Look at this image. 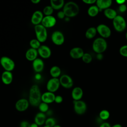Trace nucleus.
<instances>
[{
  "instance_id": "1",
  "label": "nucleus",
  "mask_w": 127,
  "mask_h": 127,
  "mask_svg": "<svg viewBox=\"0 0 127 127\" xmlns=\"http://www.w3.org/2000/svg\"><path fill=\"white\" fill-rule=\"evenodd\" d=\"M42 94L39 87L36 85H33L30 88L28 101L31 105L38 107L42 102Z\"/></svg>"
},
{
  "instance_id": "2",
  "label": "nucleus",
  "mask_w": 127,
  "mask_h": 127,
  "mask_svg": "<svg viewBox=\"0 0 127 127\" xmlns=\"http://www.w3.org/2000/svg\"><path fill=\"white\" fill-rule=\"evenodd\" d=\"M63 11L67 17H73L76 16L79 11L78 4L73 1L66 2L63 7Z\"/></svg>"
},
{
  "instance_id": "3",
  "label": "nucleus",
  "mask_w": 127,
  "mask_h": 127,
  "mask_svg": "<svg viewBox=\"0 0 127 127\" xmlns=\"http://www.w3.org/2000/svg\"><path fill=\"white\" fill-rule=\"evenodd\" d=\"M107 48L106 40L102 37L95 39L92 43V49L97 54H102Z\"/></svg>"
},
{
  "instance_id": "4",
  "label": "nucleus",
  "mask_w": 127,
  "mask_h": 127,
  "mask_svg": "<svg viewBox=\"0 0 127 127\" xmlns=\"http://www.w3.org/2000/svg\"><path fill=\"white\" fill-rule=\"evenodd\" d=\"M34 30L36 34V39L41 43L44 42L47 40L48 33L47 29L42 24L34 26Z\"/></svg>"
},
{
  "instance_id": "5",
  "label": "nucleus",
  "mask_w": 127,
  "mask_h": 127,
  "mask_svg": "<svg viewBox=\"0 0 127 127\" xmlns=\"http://www.w3.org/2000/svg\"><path fill=\"white\" fill-rule=\"evenodd\" d=\"M113 25L116 31L118 32H122L127 27L126 21L122 16L118 15L113 20Z\"/></svg>"
},
{
  "instance_id": "6",
  "label": "nucleus",
  "mask_w": 127,
  "mask_h": 127,
  "mask_svg": "<svg viewBox=\"0 0 127 127\" xmlns=\"http://www.w3.org/2000/svg\"><path fill=\"white\" fill-rule=\"evenodd\" d=\"M0 63L5 71H11L15 67L14 61L11 58L6 56H3L0 58Z\"/></svg>"
},
{
  "instance_id": "7",
  "label": "nucleus",
  "mask_w": 127,
  "mask_h": 127,
  "mask_svg": "<svg viewBox=\"0 0 127 127\" xmlns=\"http://www.w3.org/2000/svg\"><path fill=\"white\" fill-rule=\"evenodd\" d=\"M73 109L75 113L79 115L84 114L87 110V105L82 100L73 101Z\"/></svg>"
},
{
  "instance_id": "8",
  "label": "nucleus",
  "mask_w": 127,
  "mask_h": 127,
  "mask_svg": "<svg viewBox=\"0 0 127 127\" xmlns=\"http://www.w3.org/2000/svg\"><path fill=\"white\" fill-rule=\"evenodd\" d=\"M60 85V80L58 78H52L48 81L46 88L48 91L54 93L58 90Z\"/></svg>"
},
{
  "instance_id": "9",
  "label": "nucleus",
  "mask_w": 127,
  "mask_h": 127,
  "mask_svg": "<svg viewBox=\"0 0 127 127\" xmlns=\"http://www.w3.org/2000/svg\"><path fill=\"white\" fill-rule=\"evenodd\" d=\"M51 40L54 44L58 46L62 45L64 42V36L61 31L56 30L51 35Z\"/></svg>"
},
{
  "instance_id": "10",
  "label": "nucleus",
  "mask_w": 127,
  "mask_h": 127,
  "mask_svg": "<svg viewBox=\"0 0 127 127\" xmlns=\"http://www.w3.org/2000/svg\"><path fill=\"white\" fill-rule=\"evenodd\" d=\"M96 29L97 32L103 38H108L111 35V30L109 26L104 24H100L98 25Z\"/></svg>"
},
{
  "instance_id": "11",
  "label": "nucleus",
  "mask_w": 127,
  "mask_h": 127,
  "mask_svg": "<svg viewBox=\"0 0 127 127\" xmlns=\"http://www.w3.org/2000/svg\"><path fill=\"white\" fill-rule=\"evenodd\" d=\"M61 85L65 88L69 89L71 88L73 84L72 78L67 74H63L59 78Z\"/></svg>"
},
{
  "instance_id": "12",
  "label": "nucleus",
  "mask_w": 127,
  "mask_h": 127,
  "mask_svg": "<svg viewBox=\"0 0 127 127\" xmlns=\"http://www.w3.org/2000/svg\"><path fill=\"white\" fill-rule=\"evenodd\" d=\"M29 104V102L27 99L21 98L16 101L15 104V107L18 111L24 112L28 108Z\"/></svg>"
},
{
  "instance_id": "13",
  "label": "nucleus",
  "mask_w": 127,
  "mask_h": 127,
  "mask_svg": "<svg viewBox=\"0 0 127 127\" xmlns=\"http://www.w3.org/2000/svg\"><path fill=\"white\" fill-rule=\"evenodd\" d=\"M56 21V18L52 15L45 16L42 21L41 24L46 28H51L55 25Z\"/></svg>"
},
{
  "instance_id": "14",
  "label": "nucleus",
  "mask_w": 127,
  "mask_h": 127,
  "mask_svg": "<svg viewBox=\"0 0 127 127\" xmlns=\"http://www.w3.org/2000/svg\"><path fill=\"white\" fill-rule=\"evenodd\" d=\"M37 50L38 54L43 59L49 58L51 56V50L46 45H41Z\"/></svg>"
},
{
  "instance_id": "15",
  "label": "nucleus",
  "mask_w": 127,
  "mask_h": 127,
  "mask_svg": "<svg viewBox=\"0 0 127 127\" xmlns=\"http://www.w3.org/2000/svg\"><path fill=\"white\" fill-rule=\"evenodd\" d=\"M32 67L34 70L37 73L42 72L44 68V62L40 58H37L32 62Z\"/></svg>"
},
{
  "instance_id": "16",
  "label": "nucleus",
  "mask_w": 127,
  "mask_h": 127,
  "mask_svg": "<svg viewBox=\"0 0 127 127\" xmlns=\"http://www.w3.org/2000/svg\"><path fill=\"white\" fill-rule=\"evenodd\" d=\"M84 53L83 50L80 47H74L69 52L70 56L75 59L82 58Z\"/></svg>"
},
{
  "instance_id": "17",
  "label": "nucleus",
  "mask_w": 127,
  "mask_h": 127,
  "mask_svg": "<svg viewBox=\"0 0 127 127\" xmlns=\"http://www.w3.org/2000/svg\"><path fill=\"white\" fill-rule=\"evenodd\" d=\"M55 97L56 95L54 93L47 91L42 94V102L50 104L55 102Z\"/></svg>"
},
{
  "instance_id": "18",
  "label": "nucleus",
  "mask_w": 127,
  "mask_h": 127,
  "mask_svg": "<svg viewBox=\"0 0 127 127\" xmlns=\"http://www.w3.org/2000/svg\"><path fill=\"white\" fill-rule=\"evenodd\" d=\"M83 95V91L82 88L77 86L73 88L71 91V97L73 101L80 100Z\"/></svg>"
},
{
  "instance_id": "19",
  "label": "nucleus",
  "mask_w": 127,
  "mask_h": 127,
  "mask_svg": "<svg viewBox=\"0 0 127 127\" xmlns=\"http://www.w3.org/2000/svg\"><path fill=\"white\" fill-rule=\"evenodd\" d=\"M38 55V50L32 48L28 49L25 53V57L29 61L33 62L37 58Z\"/></svg>"
},
{
  "instance_id": "20",
  "label": "nucleus",
  "mask_w": 127,
  "mask_h": 127,
  "mask_svg": "<svg viewBox=\"0 0 127 127\" xmlns=\"http://www.w3.org/2000/svg\"><path fill=\"white\" fill-rule=\"evenodd\" d=\"M1 78L2 82L5 85L10 84L13 80V74L11 71H4L1 74Z\"/></svg>"
},
{
  "instance_id": "21",
  "label": "nucleus",
  "mask_w": 127,
  "mask_h": 127,
  "mask_svg": "<svg viewBox=\"0 0 127 127\" xmlns=\"http://www.w3.org/2000/svg\"><path fill=\"white\" fill-rule=\"evenodd\" d=\"M46 119V115L45 114L40 112L36 114L34 120L35 123L37 124L39 126H42L45 124Z\"/></svg>"
},
{
  "instance_id": "22",
  "label": "nucleus",
  "mask_w": 127,
  "mask_h": 127,
  "mask_svg": "<svg viewBox=\"0 0 127 127\" xmlns=\"http://www.w3.org/2000/svg\"><path fill=\"white\" fill-rule=\"evenodd\" d=\"M96 3L100 10H104L110 8L112 5V1L111 0H96Z\"/></svg>"
},
{
  "instance_id": "23",
  "label": "nucleus",
  "mask_w": 127,
  "mask_h": 127,
  "mask_svg": "<svg viewBox=\"0 0 127 127\" xmlns=\"http://www.w3.org/2000/svg\"><path fill=\"white\" fill-rule=\"evenodd\" d=\"M64 0H51L50 5L54 9L59 10L62 7H64Z\"/></svg>"
},
{
  "instance_id": "24",
  "label": "nucleus",
  "mask_w": 127,
  "mask_h": 127,
  "mask_svg": "<svg viewBox=\"0 0 127 127\" xmlns=\"http://www.w3.org/2000/svg\"><path fill=\"white\" fill-rule=\"evenodd\" d=\"M104 14L108 19L113 20L118 15L117 11L110 7L104 10Z\"/></svg>"
},
{
  "instance_id": "25",
  "label": "nucleus",
  "mask_w": 127,
  "mask_h": 127,
  "mask_svg": "<svg viewBox=\"0 0 127 127\" xmlns=\"http://www.w3.org/2000/svg\"><path fill=\"white\" fill-rule=\"evenodd\" d=\"M50 73L52 78H58L61 74V69L58 66H53L50 69Z\"/></svg>"
},
{
  "instance_id": "26",
  "label": "nucleus",
  "mask_w": 127,
  "mask_h": 127,
  "mask_svg": "<svg viewBox=\"0 0 127 127\" xmlns=\"http://www.w3.org/2000/svg\"><path fill=\"white\" fill-rule=\"evenodd\" d=\"M99 11L100 9L96 5H92L88 8L87 13L91 17H95L98 14Z\"/></svg>"
},
{
  "instance_id": "27",
  "label": "nucleus",
  "mask_w": 127,
  "mask_h": 127,
  "mask_svg": "<svg viewBox=\"0 0 127 127\" xmlns=\"http://www.w3.org/2000/svg\"><path fill=\"white\" fill-rule=\"evenodd\" d=\"M97 32L96 28L94 27H90L88 28L85 32V37L87 39H92L94 38Z\"/></svg>"
},
{
  "instance_id": "28",
  "label": "nucleus",
  "mask_w": 127,
  "mask_h": 127,
  "mask_svg": "<svg viewBox=\"0 0 127 127\" xmlns=\"http://www.w3.org/2000/svg\"><path fill=\"white\" fill-rule=\"evenodd\" d=\"M110 116V112L107 110H102L100 112L99 114V118L102 121L107 120L109 118Z\"/></svg>"
},
{
  "instance_id": "29",
  "label": "nucleus",
  "mask_w": 127,
  "mask_h": 127,
  "mask_svg": "<svg viewBox=\"0 0 127 127\" xmlns=\"http://www.w3.org/2000/svg\"><path fill=\"white\" fill-rule=\"evenodd\" d=\"M31 48L38 50L39 47L41 46V42H39L37 39H33L30 41L29 42Z\"/></svg>"
},
{
  "instance_id": "30",
  "label": "nucleus",
  "mask_w": 127,
  "mask_h": 127,
  "mask_svg": "<svg viewBox=\"0 0 127 127\" xmlns=\"http://www.w3.org/2000/svg\"><path fill=\"white\" fill-rule=\"evenodd\" d=\"M49 108L48 104L43 102H42L38 106V108L40 112L43 113L47 112L49 110Z\"/></svg>"
},
{
  "instance_id": "31",
  "label": "nucleus",
  "mask_w": 127,
  "mask_h": 127,
  "mask_svg": "<svg viewBox=\"0 0 127 127\" xmlns=\"http://www.w3.org/2000/svg\"><path fill=\"white\" fill-rule=\"evenodd\" d=\"M56 125V120L53 117H49L47 118L45 124V125L49 127H54Z\"/></svg>"
},
{
  "instance_id": "32",
  "label": "nucleus",
  "mask_w": 127,
  "mask_h": 127,
  "mask_svg": "<svg viewBox=\"0 0 127 127\" xmlns=\"http://www.w3.org/2000/svg\"><path fill=\"white\" fill-rule=\"evenodd\" d=\"M54 11L53 8L51 5H47L44 7L43 10V13L45 16L52 15Z\"/></svg>"
},
{
  "instance_id": "33",
  "label": "nucleus",
  "mask_w": 127,
  "mask_h": 127,
  "mask_svg": "<svg viewBox=\"0 0 127 127\" xmlns=\"http://www.w3.org/2000/svg\"><path fill=\"white\" fill-rule=\"evenodd\" d=\"M81 59L82 61L86 64L90 63L92 60V56L89 53H84Z\"/></svg>"
},
{
  "instance_id": "34",
  "label": "nucleus",
  "mask_w": 127,
  "mask_h": 127,
  "mask_svg": "<svg viewBox=\"0 0 127 127\" xmlns=\"http://www.w3.org/2000/svg\"><path fill=\"white\" fill-rule=\"evenodd\" d=\"M119 53L122 56L127 58V45L121 47L119 49Z\"/></svg>"
},
{
  "instance_id": "35",
  "label": "nucleus",
  "mask_w": 127,
  "mask_h": 127,
  "mask_svg": "<svg viewBox=\"0 0 127 127\" xmlns=\"http://www.w3.org/2000/svg\"><path fill=\"white\" fill-rule=\"evenodd\" d=\"M32 16L38 18L39 19L41 20V21H42L43 18H44V15H43V12H42L40 10H36L35 11L33 14L32 15Z\"/></svg>"
},
{
  "instance_id": "36",
  "label": "nucleus",
  "mask_w": 127,
  "mask_h": 127,
  "mask_svg": "<svg viewBox=\"0 0 127 127\" xmlns=\"http://www.w3.org/2000/svg\"><path fill=\"white\" fill-rule=\"evenodd\" d=\"M20 127H30L31 124L27 121H22L20 123Z\"/></svg>"
},
{
  "instance_id": "37",
  "label": "nucleus",
  "mask_w": 127,
  "mask_h": 127,
  "mask_svg": "<svg viewBox=\"0 0 127 127\" xmlns=\"http://www.w3.org/2000/svg\"><path fill=\"white\" fill-rule=\"evenodd\" d=\"M127 9V6L125 4H123L119 5V10L122 13L125 12L126 11Z\"/></svg>"
},
{
  "instance_id": "38",
  "label": "nucleus",
  "mask_w": 127,
  "mask_h": 127,
  "mask_svg": "<svg viewBox=\"0 0 127 127\" xmlns=\"http://www.w3.org/2000/svg\"><path fill=\"white\" fill-rule=\"evenodd\" d=\"M63 101V98L61 95H57L56 96L55 99V102H56L57 104H60Z\"/></svg>"
},
{
  "instance_id": "39",
  "label": "nucleus",
  "mask_w": 127,
  "mask_h": 127,
  "mask_svg": "<svg viewBox=\"0 0 127 127\" xmlns=\"http://www.w3.org/2000/svg\"><path fill=\"white\" fill-rule=\"evenodd\" d=\"M57 16L60 19H63L65 16V15L63 10L60 11L57 13Z\"/></svg>"
},
{
  "instance_id": "40",
  "label": "nucleus",
  "mask_w": 127,
  "mask_h": 127,
  "mask_svg": "<svg viewBox=\"0 0 127 127\" xmlns=\"http://www.w3.org/2000/svg\"><path fill=\"white\" fill-rule=\"evenodd\" d=\"M82 1L84 3H85L86 4H93V3L96 2V0H82Z\"/></svg>"
},
{
  "instance_id": "41",
  "label": "nucleus",
  "mask_w": 127,
  "mask_h": 127,
  "mask_svg": "<svg viewBox=\"0 0 127 127\" xmlns=\"http://www.w3.org/2000/svg\"><path fill=\"white\" fill-rule=\"evenodd\" d=\"M112 126H111V125L108 123V122H103L102 123L99 127H111Z\"/></svg>"
},
{
  "instance_id": "42",
  "label": "nucleus",
  "mask_w": 127,
  "mask_h": 127,
  "mask_svg": "<svg viewBox=\"0 0 127 127\" xmlns=\"http://www.w3.org/2000/svg\"><path fill=\"white\" fill-rule=\"evenodd\" d=\"M116 2L120 5L123 4H125V3L126 2V0H117Z\"/></svg>"
},
{
  "instance_id": "43",
  "label": "nucleus",
  "mask_w": 127,
  "mask_h": 127,
  "mask_svg": "<svg viewBox=\"0 0 127 127\" xmlns=\"http://www.w3.org/2000/svg\"><path fill=\"white\" fill-rule=\"evenodd\" d=\"M97 59L99 60H101L103 59L102 54H97Z\"/></svg>"
},
{
  "instance_id": "44",
  "label": "nucleus",
  "mask_w": 127,
  "mask_h": 127,
  "mask_svg": "<svg viewBox=\"0 0 127 127\" xmlns=\"http://www.w3.org/2000/svg\"><path fill=\"white\" fill-rule=\"evenodd\" d=\"M31 1L34 4H37L40 2V0H31Z\"/></svg>"
},
{
  "instance_id": "45",
  "label": "nucleus",
  "mask_w": 127,
  "mask_h": 127,
  "mask_svg": "<svg viewBox=\"0 0 127 127\" xmlns=\"http://www.w3.org/2000/svg\"><path fill=\"white\" fill-rule=\"evenodd\" d=\"M111 127H123L120 124H114V125L112 126Z\"/></svg>"
},
{
  "instance_id": "46",
  "label": "nucleus",
  "mask_w": 127,
  "mask_h": 127,
  "mask_svg": "<svg viewBox=\"0 0 127 127\" xmlns=\"http://www.w3.org/2000/svg\"><path fill=\"white\" fill-rule=\"evenodd\" d=\"M39 127V126L37 124H36L35 123H33L31 124V127Z\"/></svg>"
},
{
  "instance_id": "47",
  "label": "nucleus",
  "mask_w": 127,
  "mask_h": 127,
  "mask_svg": "<svg viewBox=\"0 0 127 127\" xmlns=\"http://www.w3.org/2000/svg\"><path fill=\"white\" fill-rule=\"evenodd\" d=\"M54 127H62L60 125H56V126H55Z\"/></svg>"
},
{
  "instance_id": "48",
  "label": "nucleus",
  "mask_w": 127,
  "mask_h": 127,
  "mask_svg": "<svg viewBox=\"0 0 127 127\" xmlns=\"http://www.w3.org/2000/svg\"><path fill=\"white\" fill-rule=\"evenodd\" d=\"M125 36H126V39H127V32L126 33V35H125Z\"/></svg>"
},
{
  "instance_id": "49",
  "label": "nucleus",
  "mask_w": 127,
  "mask_h": 127,
  "mask_svg": "<svg viewBox=\"0 0 127 127\" xmlns=\"http://www.w3.org/2000/svg\"><path fill=\"white\" fill-rule=\"evenodd\" d=\"M43 127H48V126H46V125H45V126H44Z\"/></svg>"
}]
</instances>
